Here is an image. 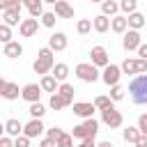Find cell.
<instances>
[{
    "label": "cell",
    "mask_w": 147,
    "mask_h": 147,
    "mask_svg": "<svg viewBox=\"0 0 147 147\" xmlns=\"http://www.w3.org/2000/svg\"><path fill=\"white\" fill-rule=\"evenodd\" d=\"M129 94H131L133 103L147 106V74H140L129 83Z\"/></svg>",
    "instance_id": "obj_1"
},
{
    "label": "cell",
    "mask_w": 147,
    "mask_h": 147,
    "mask_svg": "<svg viewBox=\"0 0 147 147\" xmlns=\"http://www.w3.org/2000/svg\"><path fill=\"white\" fill-rule=\"evenodd\" d=\"M53 53H55V51H51L48 46L39 48V53H37V60H34V64H32L34 74L48 76V74L53 71V67H55V57H53Z\"/></svg>",
    "instance_id": "obj_2"
},
{
    "label": "cell",
    "mask_w": 147,
    "mask_h": 147,
    "mask_svg": "<svg viewBox=\"0 0 147 147\" xmlns=\"http://www.w3.org/2000/svg\"><path fill=\"white\" fill-rule=\"evenodd\" d=\"M96 131H99V122L94 119V117H90V119H85L83 124H78V126H74V131H71V136L74 138H78V140H87V138H96Z\"/></svg>",
    "instance_id": "obj_3"
},
{
    "label": "cell",
    "mask_w": 147,
    "mask_h": 147,
    "mask_svg": "<svg viewBox=\"0 0 147 147\" xmlns=\"http://www.w3.org/2000/svg\"><path fill=\"white\" fill-rule=\"evenodd\" d=\"M76 76L80 78V80H85V83H94V80H99V69L92 64V62H80V64H76Z\"/></svg>",
    "instance_id": "obj_4"
},
{
    "label": "cell",
    "mask_w": 147,
    "mask_h": 147,
    "mask_svg": "<svg viewBox=\"0 0 147 147\" xmlns=\"http://www.w3.org/2000/svg\"><path fill=\"white\" fill-rule=\"evenodd\" d=\"M119 67H122L124 74H138V76H140V74L147 71V60H142V57H136V60H133V57H126Z\"/></svg>",
    "instance_id": "obj_5"
},
{
    "label": "cell",
    "mask_w": 147,
    "mask_h": 147,
    "mask_svg": "<svg viewBox=\"0 0 147 147\" xmlns=\"http://www.w3.org/2000/svg\"><path fill=\"white\" fill-rule=\"evenodd\" d=\"M101 122H103L106 126H110V129H117V126H122L124 117H122L119 110H115V106H110V108L101 110Z\"/></svg>",
    "instance_id": "obj_6"
},
{
    "label": "cell",
    "mask_w": 147,
    "mask_h": 147,
    "mask_svg": "<svg viewBox=\"0 0 147 147\" xmlns=\"http://www.w3.org/2000/svg\"><path fill=\"white\" fill-rule=\"evenodd\" d=\"M90 60H92V64L99 69H106L108 64H110V57H108V51L103 48V46H94L92 51H90Z\"/></svg>",
    "instance_id": "obj_7"
},
{
    "label": "cell",
    "mask_w": 147,
    "mask_h": 147,
    "mask_svg": "<svg viewBox=\"0 0 147 147\" xmlns=\"http://www.w3.org/2000/svg\"><path fill=\"white\" fill-rule=\"evenodd\" d=\"M122 67H117V64H108L106 69H103V74H101V78H103V83L108 85V87H113V85H119V78H122Z\"/></svg>",
    "instance_id": "obj_8"
},
{
    "label": "cell",
    "mask_w": 147,
    "mask_h": 147,
    "mask_svg": "<svg viewBox=\"0 0 147 147\" xmlns=\"http://www.w3.org/2000/svg\"><path fill=\"white\" fill-rule=\"evenodd\" d=\"M140 44H142V39H140V30H126V32H124V39H122L124 51H138Z\"/></svg>",
    "instance_id": "obj_9"
},
{
    "label": "cell",
    "mask_w": 147,
    "mask_h": 147,
    "mask_svg": "<svg viewBox=\"0 0 147 147\" xmlns=\"http://www.w3.org/2000/svg\"><path fill=\"white\" fill-rule=\"evenodd\" d=\"M21 90H23L21 96H23L28 103H37L39 96H41V85H37V83H28V85H23Z\"/></svg>",
    "instance_id": "obj_10"
},
{
    "label": "cell",
    "mask_w": 147,
    "mask_h": 147,
    "mask_svg": "<svg viewBox=\"0 0 147 147\" xmlns=\"http://www.w3.org/2000/svg\"><path fill=\"white\" fill-rule=\"evenodd\" d=\"M23 90H18V85L16 83H11V80H0V94L7 99V101H14V99H18V94H21Z\"/></svg>",
    "instance_id": "obj_11"
},
{
    "label": "cell",
    "mask_w": 147,
    "mask_h": 147,
    "mask_svg": "<svg viewBox=\"0 0 147 147\" xmlns=\"http://www.w3.org/2000/svg\"><path fill=\"white\" fill-rule=\"evenodd\" d=\"M37 30H39V21H37V18H23L21 25H18L21 37H34Z\"/></svg>",
    "instance_id": "obj_12"
},
{
    "label": "cell",
    "mask_w": 147,
    "mask_h": 147,
    "mask_svg": "<svg viewBox=\"0 0 147 147\" xmlns=\"http://www.w3.org/2000/svg\"><path fill=\"white\" fill-rule=\"evenodd\" d=\"M94 110H96L94 103H87V101H78V103H74V115H78V117H83V119H90Z\"/></svg>",
    "instance_id": "obj_13"
},
{
    "label": "cell",
    "mask_w": 147,
    "mask_h": 147,
    "mask_svg": "<svg viewBox=\"0 0 147 147\" xmlns=\"http://www.w3.org/2000/svg\"><path fill=\"white\" fill-rule=\"evenodd\" d=\"M67 34L64 32H55V34H51L48 37V48L51 51H64L67 48Z\"/></svg>",
    "instance_id": "obj_14"
},
{
    "label": "cell",
    "mask_w": 147,
    "mask_h": 147,
    "mask_svg": "<svg viewBox=\"0 0 147 147\" xmlns=\"http://www.w3.org/2000/svg\"><path fill=\"white\" fill-rule=\"evenodd\" d=\"M41 133H44L41 119H30V122L23 126V136H28V138H37V136H41Z\"/></svg>",
    "instance_id": "obj_15"
},
{
    "label": "cell",
    "mask_w": 147,
    "mask_h": 147,
    "mask_svg": "<svg viewBox=\"0 0 147 147\" xmlns=\"http://www.w3.org/2000/svg\"><path fill=\"white\" fill-rule=\"evenodd\" d=\"M55 14H57V18H74V7L67 0H57L55 2Z\"/></svg>",
    "instance_id": "obj_16"
},
{
    "label": "cell",
    "mask_w": 147,
    "mask_h": 147,
    "mask_svg": "<svg viewBox=\"0 0 147 147\" xmlns=\"http://www.w3.org/2000/svg\"><path fill=\"white\" fill-rule=\"evenodd\" d=\"M110 30L117 32V34H124L129 30V18L126 16H113L110 18Z\"/></svg>",
    "instance_id": "obj_17"
},
{
    "label": "cell",
    "mask_w": 147,
    "mask_h": 147,
    "mask_svg": "<svg viewBox=\"0 0 147 147\" xmlns=\"http://www.w3.org/2000/svg\"><path fill=\"white\" fill-rule=\"evenodd\" d=\"M5 133H7V136L18 138V136H23V124H21L16 117H11V119H7V122H5Z\"/></svg>",
    "instance_id": "obj_18"
},
{
    "label": "cell",
    "mask_w": 147,
    "mask_h": 147,
    "mask_svg": "<svg viewBox=\"0 0 147 147\" xmlns=\"http://www.w3.org/2000/svg\"><path fill=\"white\" fill-rule=\"evenodd\" d=\"M2 55H7V57H21L23 55V46L18 44V41H9V44H5V48H2Z\"/></svg>",
    "instance_id": "obj_19"
},
{
    "label": "cell",
    "mask_w": 147,
    "mask_h": 147,
    "mask_svg": "<svg viewBox=\"0 0 147 147\" xmlns=\"http://www.w3.org/2000/svg\"><path fill=\"white\" fill-rule=\"evenodd\" d=\"M39 85H41V90H44V92H51V94H55V92H57V87H60V85H57V78H55L53 74L41 76V83H39Z\"/></svg>",
    "instance_id": "obj_20"
},
{
    "label": "cell",
    "mask_w": 147,
    "mask_h": 147,
    "mask_svg": "<svg viewBox=\"0 0 147 147\" xmlns=\"http://www.w3.org/2000/svg\"><path fill=\"white\" fill-rule=\"evenodd\" d=\"M23 5L28 7V11H30V16H32V18L44 16V0H25Z\"/></svg>",
    "instance_id": "obj_21"
},
{
    "label": "cell",
    "mask_w": 147,
    "mask_h": 147,
    "mask_svg": "<svg viewBox=\"0 0 147 147\" xmlns=\"http://www.w3.org/2000/svg\"><path fill=\"white\" fill-rule=\"evenodd\" d=\"M117 11H119V2H115V0H103L101 2V14L103 16H117Z\"/></svg>",
    "instance_id": "obj_22"
},
{
    "label": "cell",
    "mask_w": 147,
    "mask_h": 147,
    "mask_svg": "<svg viewBox=\"0 0 147 147\" xmlns=\"http://www.w3.org/2000/svg\"><path fill=\"white\" fill-rule=\"evenodd\" d=\"M126 18H129V30H140V28H145V16H142L140 11H133V14H129Z\"/></svg>",
    "instance_id": "obj_23"
},
{
    "label": "cell",
    "mask_w": 147,
    "mask_h": 147,
    "mask_svg": "<svg viewBox=\"0 0 147 147\" xmlns=\"http://www.w3.org/2000/svg\"><path fill=\"white\" fill-rule=\"evenodd\" d=\"M92 25H94L96 32H108V28H110V18L103 16V14H99V16L92 18Z\"/></svg>",
    "instance_id": "obj_24"
},
{
    "label": "cell",
    "mask_w": 147,
    "mask_h": 147,
    "mask_svg": "<svg viewBox=\"0 0 147 147\" xmlns=\"http://www.w3.org/2000/svg\"><path fill=\"white\" fill-rule=\"evenodd\" d=\"M55 78H57V83H64L67 80V76H69V67L64 64V62H57L55 67H53V71H51Z\"/></svg>",
    "instance_id": "obj_25"
},
{
    "label": "cell",
    "mask_w": 147,
    "mask_h": 147,
    "mask_svg": "<svg viewBox=\"0 0 147 147\" xmlns=\"http://www.w3.org/2000/svg\"><path fill=\"white\" fill-rule=\"evenodd\" d=\"M2 18H5V23L11 28V25H21L18 23V18H21V11L18 9H7V11H2Z\"/></svg>",
    "instance_id": "obj_26"
},
{
    "label": "cell",
    "mask_w": 147,
    "mask_h": 147,
    "mask_svg": "<svg viewBox=\"0 0 147 147\" xmlns=\"http://www.w3.org/2000/svg\"><path fill=\"white\" fill-rule=\"evenodd\" d=\"M48 106H51L53 110H62V108H67L69 103H67V99H64L60 92H55V94H51V101H48Z\"/></svg>",
    "instance_id": "obj_27"
},
{
    "label": "cell",
    "mask_w": 147,
    "mask_h": 147,
    "mask_svg": "<svg viewBox=\"0 0 147 147\" xmlns=\"http://www.w3.org/2000/svg\"><path fill=\"white\" fill-rule=\"evenodd\" d=\"M57 92H60V94L67 99V103H69V106L74 103V92H76V90H74V85H69V83H62V85L57 87Z\"/></svg>",
    "instance_id": "obj_28"
},
{
    "label": "cell",
    "mask_w": 147,
    "mask_h": 147,
    "mask_svg": "<svg viewBox=\"0 0 147 147\" xmlns=\"http://www.w3.org/2000/svg\"><path fill=\"white\" fill-rule=\"evenodd\" d=\"M122 136H124V140H126V142H133V145H136V140H138L142 133H140V129H138V126H126Z\"/></svg>",
    "instance_id": "obj_29"
},
{
    "label": "cell",
    "mask_w": 147,
    "mask_h": 147,
    "mask_svg": "<svg viewBox=\"0 0 147 147\" xmlns=\"http://www.w3.org/2000/svg\"><path fill=\"white\" fill-rule=\"evenodd\" d=\"M28 113L32 115V119H41L44 117V113H46V108L37 101V103H30V108H28Z\"/></svg>",
    "instance_id": "obj_30"
},
{
    "label": "cell",
    "mask_w": 147,
    "mask_h": 147,
    "mask_svg": "<svg viewBox=\"0 0 147 147\" xmlns=\"http://www.w3.org/2000/svg\"><path fill=\"white\" fill-rule=\"evenodd\" d=\"M92 103L96 106V110H106V108H110V106H113V99H110V96H103V94H101V96H96V99H94Z\"/></svg>",
    "instance_id": "obj_31"
},
{
    "label": "cell",
    "mask_w": 147,
    "mask_h": 147,
    "mask_svg": "<svg viewBox=\"0 0 147 147\" xmlns=\"http://www.w3.org/2000/svg\"><path fill=\"white\" fill-rule=\"evenodd\" d=\"M119 9L124 14H133V11H138V0H122L119 2Z\"/></svg>",
    "instance_id": "obj_32"
},
{
    "label": "cell",
    "mask_w": 147,
    "mask_h": 147,
    "mask_svg": "<svg viewBox=\"0 0 147 147\" xmlns=\"http://www.w3.org/2000/svg\"><path fill=\"white\" fill-rule=\"evenodd\" d=\"M92 28H94V25H92V21H90V18H80V21L76 23V30H78V34H87Z\"/></svg>",
    "instance_id": "obj_33"
},
{
    "label": "cell",
    "mask_w": 147,
    "mask_h": 147,
    "mask_svg": "<svg viewBox=\"0 0 147 147\" xmlns=\"http://www.w3.org/2000/svg\"><path fill=\"white\" fill-rule=\"evenodd\" d=\"M0 9L2 11H7V9H23V2H18V0H0Z\"/></svg>",
    "instance_id": "obj_34"
},
{
    "label": "cell",
    "mask_w": 147,
    "mask_h": 147,
    "mask_svg": "<svg viewBox=\"0 0 147 147\" xmlns=\"http://www.w3.org/2000/svg\"><path fill=\"white\" fill-rule=\"evenodd\" d=\"M55 21H57V14H55V11H44V16H41V25L53 28V25H55Z\"/></svg>",
    "instance_id": "obj_35"
},
{
    "label": "cell",
    "mask_w": 147,
    "mask_h": 147,
    "mask_svg": "<svg viewBox=\"0 0 147 147\" xmlns=\"http://www.w3.org/2000/svg\"><path fill=\"white\" fill-rule=\"evenodd\" d=\"M0 41H2V44H9V41H11V28H9L7 23L0 25Z\"/></svg>",
    "instance_id": "obj_36"
},
{
    "label": "cell",
    "mask_w": 147,
    "mask_h": 147,
    "mask_svg": "<svg viewBox=\"0 0 147 147\" xmlns=\"http://www.w3.org/2000/svg\"><path fill=\"white\" fill-rule=\"evenodd\" d=\"M124 92H126V90H124L122 85H113V87H110V99H113V101H122V99H124Z\"/></svg>",
    "instance_id": "obj_37"
},
{
    "label": "cell",
    "mask_w": 147,
    "mask_h": 147,
    "mask_svg": "<svg viewBox=\"0 0 147 147\" xmlns=\"http://www.w3.org/2000/svg\"><path fill=\"white\" fill-rule=\"evenodd\" d=\"M46 133H48V136H46V138H51V140H55V142H57V140H60V138H62V136H64V131H62V129H60V126H53V129H48V131H46Z\"/></svg>",
    "instance_id": "obj_38"
},
{
    "label": "cell",
    "mask_w": 147,
    "mask_h": 147,
    "mask_svg": "<svg viewBox=\"0 0 147 147\" xmlns=\"http://www.w3.org/2000/svg\"><path fill=\"white\" fill-rule=\"evenodd\" d=\"M57 147H74V136H69V133H64L60 140H57Z\"/></svg>",
    "instance_id": "obj_39"
},
{
    "label": "cell",
    "mask_w": 147,
    "mask_h": 147,
    "mask_svg": "<svg viewBox=\"0 0 147 147\" xmlns=\"http://www.w3.org/2000/svg\"><path fill=\"white\" fill-rule=\"evenodd\" d=\"M138 129H140V133H142V136H147V113L138 117Z\"/></svg>",
    "instance_id": "obj_40"
},
{
    "label": "cell",
    "mask_w": 147,
    "mask_h": 147,
    "mask_svg": "<svg viewBox=\"0 0 147 147\" xmlns=\"http://www.w3.org/2000/svg\"><path fill=\"white\" fill-rule=\"evenodd\" d=\"M14 147H30V138L28 136H18L14 140Z\"/></svg>",
    "instance_id": "obj_41"
},
{
    "label": "cell",
    "mask_w": 147,
    "mask_h": 147,
    "mask_svg": "<svg viewBox=\"0 0 147 147\" xmlns=\"http://www.w3.org/2000/svg\"><path fill=\"white\" fill-rule=\"evenodd\" d=\"M0 147H14L11 136H2V138H0Z\"/></svg>",
    "instance_id": "obj_42"
},
{
    "label": "cell",
    "mask_w": 147,
    "mask_h": 147,
    "mask_svg": "<svg viewBox=\"0 0 147 147\" xmlns=\"http://www.w3.org/2000/svg\"><path fill=\"white\" fill-rule=\"evenodd\" d=\"M39 147H57V142H55V140H51V138H44V140L39 142Z\"/></svg>",
    "instance_id": "obj_43"
},
{
    "label": "cell",
    "mask_w": 147,
    "mask_h": 147,
    "mask_svg": "<svg viewBox=\"0 0 147 147\" xmlns=\"http://www.w3.org/2000/svg\"><path fill=\"white\" fill-rule=\"evenodd\" d=\"M138 55H140L142 60H147V44H140V48H138Z\"/></svg>",
    "instance_id": "obj_44"
},
{
    "label": "cell",
    "mask_w": 147,
    "mask_h": 147,
    "mask_svg": "<svg viewBox=\"0 0 147 147\" xmlns=\"http://www.w3.org/2000/svg\"><path fill=\"white\" fill-rule=\"evenodd\" d=\"M136 147H147V136H140L136 140Z\"/></svg>",
    "instance_id": "obj_45"
},
{
    "label": "cell",
    "mask_w": 147,
    "mask_h": 147,
    "mask_svg": "<svg viewBox=\"0 0 147 147\" xmlns=\"http://www.w3.org/2000/svg\"><path fill=\"white\" fill-rule=\"evenodd\" d=\"M78 147H96V145H94V140H92V138H87V140H80V145H78Z\"/></svg>",
    "instance_id": "obj_46"
},
{
    "label": "cell",
    "mask_w": 147,
    "mask_h": 147,
    "mask_svg": "<svg viewBox=\"0 0 147 147\" xmlns=\"http://www.w3.org/2000/svg\"><path fill=\"white\" fill-rule=\"evenodd\" d=\"M96 147H113V142H110V140H103V142H99Z\"/></svg>",
    "instance_id": "obj_47"
},
{
    "label": "cell",
    "mask_w": 147,
    "mask_h": 147,
    "mask_svg": "<svg viewBox=\"0 0 147 147\" xmlns=\"http://www.w3.org/2000/svg\"><path fill=\"white\" fill-rule=\"evenodd\" d=\"M44 2H53V5H55V2H57V0H44Z\"/></svg>",
    "instance_id": "obj_48"
},
{
    "label": "cell",
    "mask_w": 147,
    "mask_h": 147,
    "mask_svg": "<svg viewBox=\"0 0 147 147\" xmlns=\"http://www.w3.org/2000/svg\"><path fill=\"white\" fill-rule=\"evenodd\" d=\"M92 2H99V5H101V2H103V0H92Z\"/></svg>",
    "instance_id": "obj_49"
},
{
    "label": "cell",
    "mask_w": 147,
    "mask_h": 147,
    "mask_svg": "<svg viewBox=\"0 0 147 147\" xmlns=\"http://www.w3.org/2000/svg\"><path fill=\"white\" fill-rule=\"evenodd\" d=\"M18 2H25V0H18Z\"/></svg>",
    "instance_id": "obj_50"
}]
</instances>
